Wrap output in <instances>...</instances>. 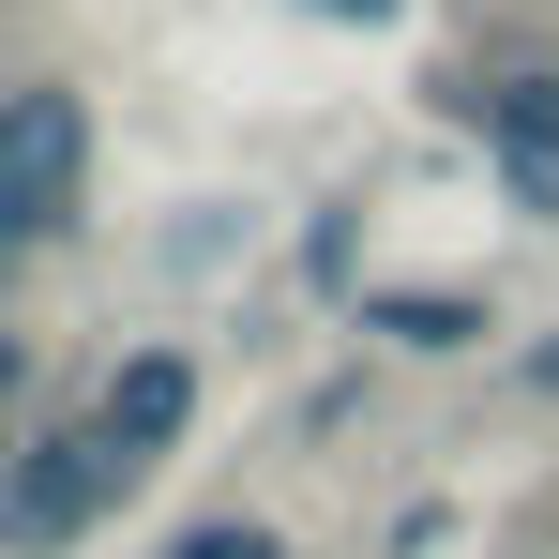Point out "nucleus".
<instances>
[{
	"instance_id": "10",
	"label": "nucleus",
	"mask_w": 559,
	"mask_h": 559,
	"mask_svg": "<svg viewBox=\"0 0 559 559\" xmlns=\"http://www.w3.org/2000/svg\"><path fill=\"white\" fill-rule=\"evenodd\" d=\"M0 484H15V439H0Z\"/></svg>"
},
{
	"instance_id": "9",
	"label": "nucleus",
	"mask_w": 559,
	"mask_h": 559,
	"mask_svg": "<svg viewBox=\"0 0 559 559\" xmlns=\"http://www.w3.org/2000/svg\"><path fill=\"white\" fill-rule=\"evenodd\" d=\"M0 393H15V333H0Z\"/></svg>"
},
{
	"instance_id": "7",
	"label": "nucleus",
	"mask_w": 559,
	"mask_h": 559,
	"mask_svg": "<svg viewBox=\"0 0 559 559\" xmlns=\"http://www.w3.org/2000/svg\"><path fill=\"white\" fill-rule=\"evenodd\" d=\"M302 15H333V31H393L408 0H302Z\"/></svg>"
},
{
	"instance_id": "2",
	"label": "nucleus",
	"mask_w": 559,
	"mask_h": 559,
	"mask_svg": "<svg viewBox=\"0 0 559 559\" xmlns=\"http://www.w3.org/2000/svg\"><path fill=\"white\" fill-rule=\"evenodd\" d=\"M76 182H92V106L46 92V76H15V121H0V258L61 242L76 227Z\"/></svg>"
},
{
	"instance_id": "11",
	"label": "nucleus",
	"mask_w": 559,
	"mask_h": 559,
	"mask_svg": "<svg viewBox=\"0 0 559 559\" xmlns=\"http://www.w3.org/2000/svg\"><path fill=\"white\" fill-rule=\"evenodd\" d=\"M0 121H15V76H0Z\"/></svg>"
},
{
	"instance_id": "6",
	"label": "nucleus",
	"mask_w": 559,
	"mask_h": 559,
	"mask_svg": "<svg viewBox=\"0 0 559 559\" xmlns=\"http://www.w3.org/2000/svg\"><path fill=\"white\" fill-rule=\"evenodd\" d=\"M167 559H287V545L258 530V514H182V530H167Z\"/></svg>"
},
{
	"instance_id": "3",
	"label": "nucleus",
	"mask_w": 559,
	"mask_h": 559,
	"mask_svg": "<svg viewBox=\"0 0 559 559\" xmlns=\"http://www.w3.org/2000/svg\"><path fill=\"white\" fill-rule=\"evenodd\" d=\"M182 424H197V364H182V348H121V364H106L92 439H106L121 468H167V454H182Z\"/></svg>"
},
{
	"instance_id": "1",
	"label": "nucleus",
	"mask_w": 559,
	"mask_h": 559,
	"mask_svg": "<svg viewBox=\"0 0 559 559\" xmlns=\"http://www.w3.org/2000/svg\"><path fill=\"white\" fill-rule=\"evenodd\" d=\"M152 468H121L92 439V408L61 424V439H15V484H0V559H61V545H92L106 514L136 499Z\"/></svg>"
},
{
	"instance_id": "5",
	"label": "nucleus",
	"mask_w": 559,
	"mask_h": 559,
	"mask_svg": "<svg viewBox=\"0 0 559 559\" xmlns=\"http://www.w3.org/2000/svg\"><path fill=\"white\" fill-rule=\"evenodd\" d=\"M287 273L318 287V302H364V212H302V258Z\"/></svg>"
},
{
	"instance_id": "8",
	"label": "nucleus",
	"mask_w": 559,
	"mask_h": 559,
	"mask_svg": "<svg viewBox=\"0 0 559 559\" xmlns=\"http://www.w3.org/2000/svg\"><path fill=\"white\" fill-rule=\"evenodd\" d=\"M514 378H530V393H559V333H545V348H530V364H514Z\"/></svg>"
},
{
	"instance_id": "4",
	"label": "nucleus",
	"mask_w": 559,
	"mask_h": 559,
	"mask_svg": "<svg viewBox=\"0 0 559 559\" xmlns=\"http://www.w3.org/2000/svg\"><path fill=\"white\" fill-rule=\"evenodd\" d=\"M364 333L408 364H454V348H484V287H364Z\"/></svg>"
}]
</instances>
